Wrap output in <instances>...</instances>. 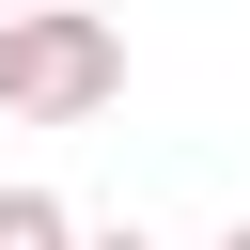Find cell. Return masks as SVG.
<instances>
[{"label": "cell", "mask_w": 250, "mask_h": 250, "mask_svg": "<svg viewBox=\"0 0 250 250\" xmlns=\"http://www.w3.org/2000/svg\"><path fill=\"white\" fill-rule=\"evenodd\" d=\"M0 250H78V219H62V188H0Z\"/></svg>", "instance_id": "2"}, {"label": "cell", "mask_w": 250, "mask_h": 250, "mask_svg": "<svg viewBox=\"0 0 250 250\" xmlns=\"http://www.w3.org/2000/svg\"><path fill=\"white\" fill-rule=\"evenodd\" d=\"M78 250H156V234H78Z\"/></svg>", "instance_id": "3"}, {"label": "cell", "mask_w": 250, "mask_h": 250, "mask_svg": "<svg viewBox=\"0 0 250 250\" xmlns=\"http://www.w3.org/2000/svg\"><path fill=\"white\" fill-rule=\"evenodd\" d=\"M219 250H250V219H234V234H219Z\"/></svg>", "instance_id": "4"}, {"label": "cell", "mask_w": 250, "mask_h": 250, "mask_svg": "<svg viewBox=\"0 0 250 250\" xmlns=\"http://www.w3.org/2000/svg\"><path fill=\"white\" fill-rule=\"evenodd\" d=\"M109 94H125V31L94 0H16L0 16V109L16 125H94Z\"/></svg>", "instance_id": "1"}, {"label": "cell", "mask_w": 250, "mask_h": 250, "mask_svg": "<svg viewBox=\"0 0 250 250\" xmlns=\"http://www.w3.org/2000/svg\"><path fill=\"white\" fill-rule=\"evenodd\" d=\"M0 16H16V0H0Z\"/></svg>", "instance_id": "5"}]
</instances>
